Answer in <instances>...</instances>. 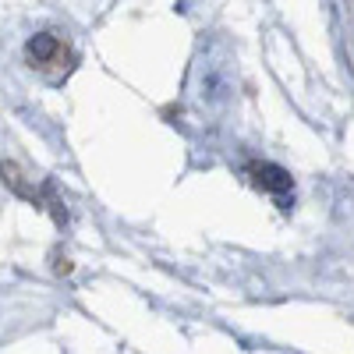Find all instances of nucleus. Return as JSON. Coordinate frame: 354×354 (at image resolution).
Instances as JSON below:
<instances>
[{
    "instance_id": "obj_1",
    "label": "nucleus",
    "mask_w": 354,
    "mask_h": 354,
    "mask_svg": "<svg viewBox=\"0 0 354 354\" xmlns=\"http://www.w3.org/2000/svg\"><path fill=\"white\" fill-rule=\"evenodd\" d=\"M198 88H202V93H198L202 103H220V100H227L230 88H234L227 64L216 61V57H205V61L198 64Z\"/></svg>"
},
{
    "instance_id": "obj_2",
    "label": "nucleus",
    "mask_w": 354,
    "mask_h": 354,
    "mask_svg": "<svg viewBox=\"0 0 354 354\" xmlns=\"http://www.w3.org/2000/svg\"><path fill=\"white\" fill-rule=\"evenodd\" d=\"M252 174H255V185L266 188L270 195H277V202L287 209V205H290V198H287V192H290V174L280 170L277 163H259Z\"/></svg>"
},
{
    "instance_id": "obj_3",
    "label": "nucleus",
    "mask_w": 354,
    "mask_h": 354,
    "mask_svg": "<svg viewBox=\"0 0 354 354\" xmlns=\"http://www.w3.org/2000/svg\"><path fill=\"white\" fill-rule=\"evenodd\" d=\"M57 53V39L50 32H39L28 39V57H36V61H50V57Z\"/></svg>"
}]
</instances>
